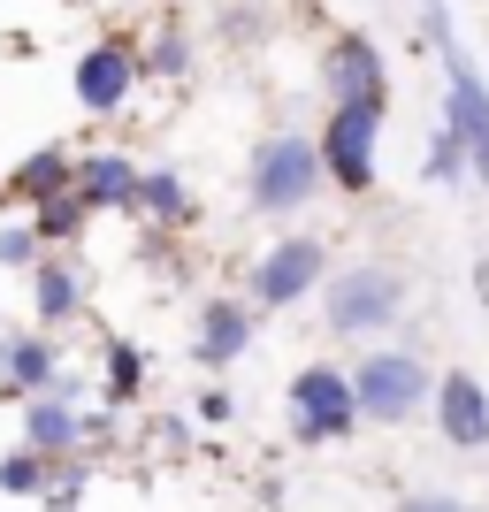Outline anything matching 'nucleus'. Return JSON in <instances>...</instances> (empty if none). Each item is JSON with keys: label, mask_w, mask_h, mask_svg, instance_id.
<instances>
[{"label": "nucleus", "mask_w": 489, "mask_h": 512, "mask_svg": "<svg viewBox=\"0 0 489 512\" xmlns=\"http://www.w3.org/2000/svg\"><path fill=\"white\" fill-rule=\"evenodd\" d=\"M428 46L444 62V123L459 130V146L474 161V184H489V69L459 46V23H451V0H421Z\"/></svg>", "instance_id": "f257e3e1"}, {"label": "nucleus", "mask_w": 489, "mask_h": 512, "mask_svg": "<svg viewBox=\"0 0 489 512\" xmlns=\"http://www.w3.org/2000/svg\"><path fill=\"white\" fill-rule=\"evenodd\" d=\"M329 192V169H321V146L306 130H268L253 153H245V207L260 222H291L314 199Z\"/></svg>", "instance_id": "f03ea898"}, {"label": "nucleus", "mask_w": 489, "mask_h": 512, "mask_svg": "<svg viewBox=\"0 0 489 512\" xmlns=\"http://www.w3.org/2000/svg\"><path fill=\"white\" fill-rule=\"evenodd\" d=\"M413 306V276L398 260H344L337 276L321 283V321L329 337H390Z\"/></svg>", "instance_id": "7ed1b4c3"}, {"label": "nucleus", "mask_w": 489, "mask_h": 512, "mask_svg": "<svg viewBox=\"0 0 489 512\" xmlns=\"http://www.w3.org/2000/svg\"><path fill=\"white\" fill-rule=\"evenodd\" d=\"M283 428H291V444H306V451H337V444H352L367 428V413H360V390H352V367H337V360H306L283 383Z\"/></svg>", "instance_id": "20e7f679"}, {"label": "nucleus", "mask_w": 489, "mask_h": 512, "mask_svg": "<svg viewBox=\"0 0 489 512\" xmlns=\"http://www.w3.org/2000/svg\"><path fill=\"white\" fill-rule=\"evenodd\" d=\"M352 390H360L367 428H413V421H428L436 367H428L421 344H367L352 360Z\"/></svg>", "instance_id": "39448f33"}, {"label": "nucleus", "mask_w": 489, "mask_h": 512, "mask_svg": "<svg viewBox=\"0 0 489 512\" xmlns=\"http://www.w3.org/2000/svg\"><path fill=\"white\" fill-rule=\"evenodd\" d=\"M329 276H337V260H329V245H321L314 230H276L245 260V299H253L260 314H291V306L321 299Z\"/></svg>", "instance_id": "423d86ee"}, {"label": "nucleus", "mask_w": 489, "mask_h": 512, "mask_svg": "<svg viewBox=\"0 0 489 512\" xmlns=\"http://www.w3.org/2000/svg\"><path fill=\"white\" fill-rule=\"evenodd\" d=\"M383 123L390 115H375V107H329L321 115L314 146H321V169H329V184L344 199L375 192V176H383Z\"/></svg>", "instance_id": "0eeeda50"}, {"label": "nucleus", "mask_w": 489, "mask_h": 512, "mask_svg": "<svg viewBox=\"0 0 489 512\" xmlns=\"http://www.w3.org/2000/svg\"><path fill=\"white\" fill-rule=\"evenodd\" d=\"M321 92H329V107H375V115H390V107H398V92H390V54L367 39V31H337L329 54H321Z\"/></svg>", "instance_id": "6e6552de"}, {"label": "nucleus", "mask_w": 489, "mask_h": 512, "mask_svg": "<svg viewBox=\"0 0 489 512\" xmlns=\"http://www.w3.org/2000/svg\"><path fill=\"white\" fill-rule=\"evenodd\" d=\"M138 85H146L138 39H92L85 54H77V69H69V92H77L85 115H123V107L138 100Z\"/></svg>", "instance_id": "1a4fd4ad"}, {"label": "nucleus", "mask_w": 489, "mask_h": 512, "mask_svg": "<svg viewBox=\"0 0 489 512\" xmlns=\"http://www.w3.org/2000/svg\"><path fill=\"white\" fill-rule=\"evenodd\" d=\"M253 329H260V306L245 299V291L199 299V314H192V367L199 375H230V367L253 352Z\"/></svg>", "instance_id": "9d476101"}, {"label": "nucleus", "mask_w": 489, "mask_h": 512, "mask_svg": "<svg viewBox=\"0 0 489 512\" xmlns=\"http://www.w3.org/2000/svg\"><path fill=\"white\" fill-rule=\"evenodd\" d=\"M428 421H436V444L444 451L482 459L489 451V383L474 367H444V375H436V398H428Z\"/></svg>", "instance_id": "9b49d317"}, {"label": "nucleus", "mask_w": 489, "mask_h": 512, "mask_svg": "<svg viewBox=\"0 0 489 512\" xmlns=\"http://www.w3.org/2000/svg\"><path fill=\"white\" fill-rule=\"evenodd\" d=\"M23 283H31V329H69L92 314V276L77 253H46Z\"/></svg>", "instance_id": "f8f14e48"}, {"label": "nucleus", "mask_w": 489, "mask_h": 512, "mask_svg": "<svg viewBox=\"0 0 489 512\" xmlns=\"http://www.w3.org/2000/svg\"><path fill=\"white\" fill-rule=\"evenodd\" d=\"M62 344H54V329H0V398L8 406H23V398H39V390L62 383Z\"/></svg>", "instance_id": "ddd939ff"}, {"label": "nucleus", "mask_w": 489, "mask_h": 512, "mask_svg": "<svg viewBox=\"0 0 489 512\" xmlns=\"http://www.w3.org/2000/svg\"><path fill=\"white\" fill-rule=\"evenodd\" d=\"M23 444L46 451V459H85V421L92 406L85 398H62V390H39V398H23Z\"/></svg>", "instance_id": "4468645a"}, {"label": "nucleus", "mask_w": 489, "mask_h": 512, "mask_svg": "<svg viewBox=\"0 0 489 512\" xmlns=\"http://www.w3.org/2000/svg\"><path fill=\"white\" fill-rule=\"evenodd\" d=\"M138 161L130 153H115V146H92V153H77V199H85L92 214H138Z\"/></svg>", "instance_id": "2eb2a0df"}, {"label": "nucleus", "mask_w": 489, "mask_h": 512, "mask_svg": "<svg viewBox=\"0 0 489 512\" xmlns=\"http://www.w3.org/2000/svg\"><path fill=\"white\" fill-rule=\"evenodd\" d=\"M0 192L16 199L23 214L46 207V199H62V192H77V153H69V146H31L16 169H8V184H0Z\"/></svg>", "instance_id": "dca6fc26"}, {"label": "nucleus", "mask_w": 489, "mask_h": 512, "mask_svg": "<svg viewBox=\"0 0 489 512\" xmlns=\"http://www.w3.org/2000/svg\"><path fill=\"white\" fill-rule=\"evenodd\" d=\"M153 383V360L130 337H100V406L107 413H138Z\"/></svg>", "instance_id": "f3484780"}, {"label": "nucleus", "mask_w": 489, "mask_h": 512, "mask_svg": "<svg viewBox=\"0 0 489 512\" xmlns=\"http://www.w3.org/2000/svg\"><path fill=\"white\" fill-rule=\"evenodd\" d=\"M138 214H146L153 230H192L199 199H192V184H184L176 169H146L138 176Z\"/></svg>", "instance_id": "a211bd4d"}, {"label": "nucleus", "mask_w": 489, "mask_h": 512, "mask_svg": "<svg viewBox=\"0 0 489 512\" xmlns=\"http://www.w3.org/2000/svg\"><path fill=\"white\" fill-rule=\"evenodd\" d=\"M23 222L39 230L46 253H77V245H85V230H92V207H85L77 192H62V199H46V207H31Z\"/></svg>", "instance_id": "6ab92c4d"}, {"label": "nucleus", "mask_w": 489, "mask_h": 512, "mask_svg": "<svg viewBox=\"0 0 489 512\" xmlns=\"http://www.w3.org/2000/svg\"><path fill=\"white\" fill-rule=\"evenodd\" d=\"M138 54H146V77L153 85H184L192 77V31H153V39H138Z\"/></svg>", "instance_id": "aec40b11"}, {"label": "nucleus", "mask_w": 489, "mask_h": 512, "mask_svg": "<svg viewBox=\"0 0 489 512\" xmlns=\"http://www.w3.org/2000/svg\"><path fill=\"white\" fill-rule=\"evenodd\" d=\"M46 482H54V459H46V451H31V444H16L8 451V459H0V497H31V505H39L46 497Z\"/></svg>", "instance_id": "412c9836"}, {"label": "nucleus", "mask_w": 489, "mask_h": 512, "mask_svg": "<svg viewBox=\"0 0 489 512\" xmlns=\"http://www.w3.org/2000/svg\"><path fill=\"white\" fill-rule=\"evenodd\" d=\"M421 176H428V184H444V192H451V184H474V161H467V146H459V130H451V123L428 130V161H421Z\"/></svg>", "instance_id": "4be33fe9"}, {"label": "nucleus", "mask_w": 489, "mask_h": 512, "mask_svg": "<svg viewBox=\"0 0 489 512\" xmlns=\"http://www.w3.org/2000/svg\"><path fill=\"white\" fill-rule=\"evenodd\" d=\"M85 482H92V459H54V482H46L39 505L46 512H77L85 505Z\"/></svg>", "instance_id": "5701e85b"}, {"label": "nucleus", "mask_w": 489, "mask_h": 512, "mask_svg": "<svg viewBox=\"0 0 489 512\" xmlns=\"http://www.w3.org/2000/svg\"><path fill=\"white\" fill-rule=\"evenodd\" d=\"M39 260H46V245H39L31 222H0V268H8V276H31Z\"/></svg>", "instance_id": "b1692460"}, {"label": "nucleus", "mask_w": 489, "mask_h": 512, "mask_svg": "<svg viewBox=\"0 0 489 512\" xmlns=\"http://www.w3.org/2000/svg\"><path fill=\"white\" fill-rule=\"evenodd\" d=\"M192 421H199V428H230V421H237V390L222 383V375H214V383L192 398Z\"/></svg>", "instance_id": "393cba45"}, {"label": "nucleus", "mask_w": 489, "mask_h": 512, "mask_svg": "<svg viewBox=\"0 0 489 512\" xmlns=\"http://www.w3.org/2000/svg\"><path fill=\"white\" fill-rule=\"evenodd\" d=\"M390 512H482L474 497H459V490H398V505Z\"/></svg>", "instance_id": "a878e982"}, {"label": "nucleus", "mask_w": 489, "mask_h": 512, "mask_svg": "<svg viewBox=\"0 0 489 512\" xmlns=\"http://www.w3.org/2000/svg\"><path fill=\"white\" fill-rule=\"evenodd\" d=\"M130 8H161V0H130Z\"/></svg>", "instance_id": "bb28decb"}, {"label": "nucleus", "mask_w": 489, "mask_h": 512, "mask_svg": "<svg viewBox=\"0 0 489 512\" xmlns=\"http://www.w3.org/2000/svg\"><path fill=\"white\" fill-rule=\"evenodd\" d=\"M482 512H489V497H482Z\"/></svg>", "instance_id": "cd10ccee"}]
</instances>
